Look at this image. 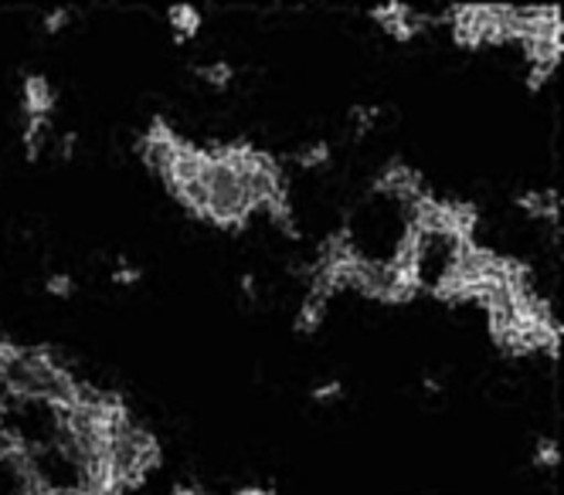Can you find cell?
<instances>
[{"mask_svg": "<svg viewBox=\"0 0 564 495\" xmlns=\"http://www.w3.org/2000/svg\"><path fill=\"white\" fill-rule=\"evenodd\" d=\"M557 462H561L557 441H554V438H538V441H534V465H541V469H557Z\"/></svg>", "mask_w": 564, "mask_h": 495, "instance_id": "11", "label": "cell"}, {"mask_svg": "<svg viewBox=\"0 0 564 495\" xmlns=\"http://www.w3.org/2000/svg\"><path fill=\"white\" fill-rule=\"evenodd\" d=\"M14 353H18V346H14L8 337H0V377H4V370H8V363L14 360Z\"/></svg>", "mask_w": 564, "mask_h": 495, "instance_id": "17", "label": "cell"}, {"mask_svg": "<svg viewBox=\"0 0 564 495\" xmlns=\"http://www.w3.org/2000/svg\"><path fill=\"white\" fill-rule=\"evenodd\" d=\"M68 21H72V14H68L65 8H58V11L45 14V31H48V34H55V31L68 28Z\"/></svg>", "mask_w": 564, "mask_h": 495, "instance_id": "16", "label": "cell"}, {"mask_svg": "<svg viewBox=\"0 0 564 495\" xmlns=\"http://www.w3.org/2000/svg\"><path fill=\"white\" fill-rule=\"evenodd\" d=\"M55 102H58V96L45 75H28L21 81V106L28 116H52Z\"/></svg>", "mask_w": 564, "mask_h": 495, "instance_id": "4", "label": "cell"}, {"mask_svg": "<svg viewBox=\"0 0 564 495\" xmlns=\"http://www.w3.org/2000/svg\"><path fill=\"white\" fill-rule=\"evenodd\" d=\"M375 190L384 194V197H391V200H398L401 208H409V204H415L419 197L429 194L425 184H422V177L409 167V163H388V167L375 180Z\"/></svg>", "mask_w": 564, "mask_h": 495, "instance_id": "2", "label": "cell"}, {"mask_svg": "<svg viewBox=\"0 0 564 495\" xmlns=\"http://www.w3.org/2000/svg\"><path fill=\"white\" fill-rule=\"evenodd\" d=\"M140 278H143V272L137 265H130V262H119L116 272H112V282L116 285H137Z\"/></svg>", "mask_w": 564, "mask_h": 495, "instance_id": "14", "label": "cell"}, {"mask_svg": "<svg viewBox=\"0 0 564 495\" xmlns=\"http://www.w3.org/2000/svg\"><path fill=\"white\" fill-rule=\"evenodd\" d=\"M371 18L394 37V41H401V45H409L412 37H419L422 34V28L429 24V18L425 14H419L415 8H409V4H398V0H391V4H381V8H375L371 11Z\"/></svg>", "mask_w": 564, "mask_h": 495, "instance_id": "3", "label": "cell"}, {"mask_svg": "<svg viewBox=\"0 0 564 495\" xmlns=\"http://www.w3.org/2000/svg\"><path fill=\"white\" fill-rule=\"evenodd\" d=\"M45 293L55 299H68V296H75V278L68 272H52L45 278Z\"/></svg>", "mask_w": 564, "mask_h": 495, "instance_id": "12", "label": "cell"}, {"mask_svg": "<svg viewBox=\"0 0 564 495\" xmlns=\"http://www.w3.org/2000/svg\"><path fill=\"white\" fill-rule=\"evenodd\" d=\"M327 296H319V293H306L300 312H296V333H316L319 322H324L327 316Z\"/></svg>", "mask_w": 564, "mask_h": 495, "instance_id": "8", "label": "cell"}, {"mask_svg": "<svg viewBox=\"0 0 564 495\" xmlns=\"http://www.w3.org/2000/svg\"><path fill=\"white\" fill-rule=\"evenodd\" d=\"M48 133H52V116H28L24 119V156L28 160H42V150L48 143Z\"/></svg>", "mask_w": 564, "mask_h": 495, "instance_id": "6", "label": "cell"}, {"mask_svg": "<svg viewBox=\"0 0 564 495\" xmlns=\"http://www.w3.org/2000/svg\"><path fill=\"white\" fill-rule=\"evenodd\" d=\"M350 122H354V133H357V136H368V133H371V127L378 122V109L357 106V109H350Z\"/></svg>", "mask_w": 564, "mask_h": 495, "instance_id": "13", "label": "cell"}, {"mask_svg": "<svg viewBox=\"0 0 564 495\" xmlns=\"http://www.w3.org/2000/svg\"><path fill=\"white\" fill-rule=\"evenodd\" d=\"M177 143H181V136L167 127V119H160V116H156V119L150 122V130L140 136L137 153H140V160L147 163V170L164 180V174L171 170V163H174Z\"/></svg>", "mask_w": 564, "mask_h": 495, "instance_id": "1", "label": "cell"}, {"mask_svg": "<svg viewBox=\"0 0 564 495\" xmlns=\"http://www.w3.org/2000/svg\"><path fill=\"white\" fill-rule=\"evenodd\" d=\"M167 21H171V28H174L177 45L191 41V37L200 31V24H205V18H200V11H197L194 4H177V8H171V11H167Z\"/></svg>", "mask_w": 564, "mask_h": 495, "instance_id": "7", "label": "cell"}, {"mask_svg": "<svg viewBox=\"0 0 564 495\" xmlns=\"http://www.w3.org/2000/svg\"><path fill=\"white\" fill-rule=\"evenodd\" d=\"M235 495H275V488H262V485H246V488H238Z\"/></svg>", "mask_w": 564, "mask_h": 495, "instance_id": "19", "label": "cell"}, {"mask_svg": "<svg viewBox=\"0 0 564 495\" xmlns=\"http://www.w3.org/2000/svg\"><path fill=\"white\" fill-rule=\"evenodd\" d=\"M517 208L531 218L541 221H557L561 215V197L554 190H531V194H517Z\"/></svg>", "mask_w": 564, "mask_h": 495, "instance_id": "5", "label": "cell"}, {"mask_svg": "<svg viewBox=\"0 0 564 495\" xmlns=\"http://www.w3.org/2000/svg\"><path fill=\"white\" fill-rule=\"evenodd\" d=\"M171 495H208L205 488H197V485H174Z\"/></svg>", "mask_w": 564, "mask_h": 495, "instance_id": "20", "label": "cell"}, {"mask_svg": "<svg viewBox=\"0 0 564 495\" xmlns=\"http://www.w3.org/2000/svg\"><path fill=\"white\" fill-rule=\"evenodd\" d=\"M58 153H62V160H72V156H75V136H72V133H68V136H62Z\"/></svg>", "mask_w": 564, "mask_h": 495, "instance_id": "18", "label": "cell"}, {"mask_svg": "<svg viewBox=\"0 0 564 495\" xmlns=\"http://www.w3.org/2000/svg\"><path fill=\"white\" fill-rule=\"evenodd\" d=\"M293 163H300L303 170H316V167H327L330 163V143L327 140H313L303 150H296Z\"/></svg>", "mask_w": 564, "mask_h": 495, "instance_id": "9", "label": "cell"}, {"mask_svg": "<svg viewBox=\"0 0 564 495\" xmlns=\"http://www.w3.org/2000/svg\"><path fill=\"white\" fill-rule=\"evenodd\" d=\"M337 397H344L340 381H327V384L313 387V400H316V404H327V400H337Z\"/></svg>", "mask_w": 564, "mask_h": 495, "instance_id": "15", "label": "cell"}, {"mask_svg": "<svg viewBox=\"0 0 564 495\" xmlns=\"http://www.w3.org/2000/svg\"><path fill=\"white\" fill-rule=\"evenodd\" d=\"M194 75L200 81H208L212 89H228L231 86V78H235V68L228 62H208V65H197Z\"/></svg>", "mask_w": 564, "mask_h": 495, "instance_id": "10", "label": "cell"}]
</instances>
